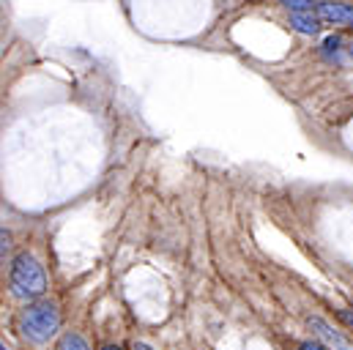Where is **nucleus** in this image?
Instances as JSON below:
<instances>
[{
    "label": "nucleus",
    "mask_w": 353,
    "mask_h": 350,
    "mask_svg": "<svg viewBox=\"0 0 353 350\" xmlns=\"http://www.w3.org/2000/svg\"><path fill=\"white\" fill-rule=\"evenodd\" d=\"M58 350H90V348L80 334H63V340H61Z\"/></svg>",
    "instance_id": "423d86ee"
},
{
    "label": "nucleus",
    "mask_w": 353,
    "mask_h": 350,
    "mask_svg": "<svg viewBox=\"0 0 353 350\" xmlns=\"http://www.w3.org/2000/svg\"><path fill=\"white\" fill-rule=\"evenodd\" d=\"M282 6L296 14V11H310L312 8V0H282Z\"/></svg>",
    "instance_id": "0eeeda50"
},
{
    "label": "nucleus",
    "mask_w": 353,
    "mask_h": 350,
    "mask_svg": "<svg viewBox=\"0 0 353 350\" xmlns=\"http://www.w3.org/2000/svg\"><path fill=\"white\" fill-rule=\"evenodd\" d=\"M132 350H154L151 345H145V342H134V348Z\"/></svg>",
    "instance_id": "1a4fd4ad"
},
{
    "label": "nucleus",
    "mask_w": 353,
    "mask_h": 350,
    "mask_svg": "<svg viewBox=\"0 0 353 350\" xmlns=\"http://www.w3.org/2000/svg\"><path fill=\"white\" fill-rule=\"evenodd\" d=\"M310 329L323 340V342H329L334 350H353V345L348 342V340H343L326 320H321V318H310Z\"/></svg>",
    "instance_id": "20e7f679"
},
{
    "label": "nucleus",
    "mask_w": 353,
    "mask_h": 350,
    "mask_svg": "<svg viewBox=\"0 0 353 350\" xmlns=\"http://www.w3.org/2000/svg\"><path fill=\"white\" fill-rule=\"evenodd\" d=\"M47 290V276L44 268L39 265V260L28 252L17 255L14 265H11V293L17 298H39Z\"/></svg>",
    "instance_id": "f03ea898"
},
{
    "label": "nucleus",
    "mask_w": 353,
    "mask_h": 350,
    "mask_svg": "<svg viewBox=\"0 0 353 350\" xmlns=\"http://www.w3.org/2000/svg\"><path fill=\"white\" fill-rule=\"evenodd\" d=\"M348 52H351V58H353V44H351V50H348Z\"/></svg>",
    "instance_id": "9b49d317"
},
{
    "label": "nucleus",
    "mask_w": 353,
    "mask_h": 350,
    "mask_svg": "<svg viewBox=\"0 0 353 350\" xmlns=\"http://www.w3.org/2000/svg\"><path fill=\"white\" fill-rule=\"evenodd\" d=\"M58 329H61V315L50 301L30 304L19 318V331L25 334V340H30L36 345L50 342L58 334Z\"/></svg>",
    "instance_id": "f257e3e1"
},
{
    "label": "nucleus",
    "mask_w": 353,
    "mask_h": 350,
    "mask_svg": "<svg viewBox=\"0 0 353 350\" xmlns=\"http://www.w3.org/2000/svg\"><path fill=\"white\" fill-rule=\"evenodd\" d=\"M318 17L326 22H343V25H353V8L348 3H318Z\"/></svg>",
    "instance_id": "7ed1b4c3"
},
{
    "label": "nucleus",
    "mask_w": 353,
    "mask_h": 350,
    "mask_svg": "<svg viewBox=\"0 0 353 350\" xmlns=\"http://www.w3.org/2000/svg\"><path fill=\"white\" fill-rule=\"evenodd\" d=\"M290 25H293L299 33L315 36V33L321 30V17H315L312 11H296V14H290Z\"/></svg>",
    "instance_id": "39448f33"
},
{
    "label": "nucleus",
    "mask_w": 353,
    "mask_h": 350,
    "mask_svg": "<svg viewBox=\"0 0 353 350\" xmlns=\"http://www.w3.org/2000/svg\"><path fill=\"white\" fill-rule=\"evenodd\" d=\"M299 350H329V348H323L321 342H301V345H299Z\"/></svg>",
    "instance_id": "6e6552de"
},
{
    "label": "nucleus",
    "mask_w": 353,
    "mask_h": 350,
    "mask_svg": "<svg viewBox=\"0 0 353 350\" xmlns=\"http://www.w3.org/2000/svg\"><path fill=\"white\" fill-rule=\"evenodd\" d=\"M104 350H121V348H115V345H107Z\"/></svg>",
    "instance_id": "9d476101"
}]
</instances>
